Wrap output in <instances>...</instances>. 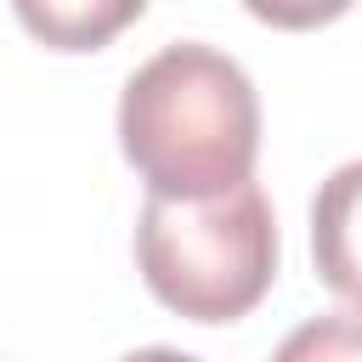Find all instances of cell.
Wrapping results in <instances>:
<instances>
[{
  "label": "cell",
  "instance_id": "1",
  "mask_svg": "<svg viewBox=\"0 0 362 362\" xmlns=\"http://www.w3.org/2000/svg\"><path fill=\"white\" fill-rule=\"evenodd\" d=\"M119 147L158 198H209L255 175L260 102L215 45H164L119 96Z\"/></svg>",
  "mask_w": 362,
  "mask_h": 362
},
{
  "label": "cell",
  "instance_id": "2",
  "mask_svg": "<svg viewBox=\"0 0 362 362\" xmlns=\"http://www.w3.org/2000/svg\"><path fill=\"white\" fill-rule=\"evenodd\" d=\"M136 260L170 311L192 322H232L255 311L277 277V215L255 181L209 198L147 192L136 221Z\"/></svg>",
  "mask_w": 362,
  "mask_h": 362
},
{
  "label": "cell",
  "instance_id": "3",
  "mask_svg": "<svg viewBox=\"0 0 362 362\" xmlns=\"http://www.w3.org/2000/svg\"><path fill=\"white\" fill-rule=\"evenodd\" d=\"M11 11L51 51H96L124 34L147 11V0H11Z\"/></svg>",
  "mask_w": 362,
  "mask_h": 362
},
{
  "label": "cell",
  "instance_id": "4",
  "mask_svg": "<svg viewBox=\"0 0 362 362\" xmlns=\"http://www.w3.org/2000/svg\"><path fill=\"white\" fill-rule=\"evenodd\" d=\"M351 198H356V164H345L328 192L317 198V260H322V277L351 300L356 294V272H351V249H345V221H351Z\"/></svg>",
  "mask_w": 362,
  "mask_h": 362
},
{
  "label": "cell",
  "instance_id": "5",
  "mask_svg": "<svg viewBox=\"0 0 362 362\" xmlns=\"http://www.w3.org/2000/svg\"><path fill=\"white\" fill-rule=\"evenodd\" d=\"M272 362H362V322H356V311L339 305V311H328V317L300 322V328L277 345Z\"/></svg>",
  "mask_w": 362,
  "mask_h": 362
},
{
  "label": "cell",
  "instance_id": "6",
  "mask_svg": "<svg viewBox=\"0 0 362 362\" xmlns=\"http://www.w3.org/2000/svg\"><path fill=\"white\" fill-rule=\"evenodd\" d=\"M243 6L272 28H322L351 11V0H243Z\"/></svg>",
  "mask_w": 362,
  "mask_h": 362
},
{
  "label": "cell",
  "instance_id": "7",
  "mask_svg": "<svg viewBox=\"0 0 362 362\" xmlns=\"http://www.w3.org/2000/svg\"><path fill=\"white\" fill-rule=\"evenodd\" d=\"M119 362H198V356L170 351V345H147V351H130V356H119Z\"/></svg>",
  "mask_w": 362,
  "mask_h": 362
}]
</instances>
